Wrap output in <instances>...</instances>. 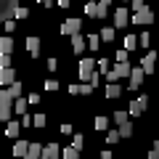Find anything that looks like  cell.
Here are the masks:
<instances>
[{"mask_svg": "<svg viewBox=\"0 0 159 159\" xmlns=\"http://www.w3.org/2000/svg\"><path fill=\"white\" fill-rule=\"evenodd\" d=\"M80 29H82V21H80V16H72V19H66V21L61 24V34H66V37H72V34H80Z\"/></svg>", "mask_w": 159, "mask_h": 159, "instance_id": "obj_1", "label": "cell"}, {"mask_svg": "<svg viewBox=\"0 0 159 159\" xmlns=\"http://www.w3.org/2000/svg\"><path fill=\"white\" fill-rule=\"evenodd\" d=\"M146 106H148V96H138V98H133L130 101V117H141L143 111H146Z\"/></svg>", "mask_w": 159, "mask_h": 159, "instance_id": "obj_2", "label": "cell"}, {"mask_svg": "<svg viewBox=\"0 0 159 159\" xmlns=\"http://www.w3.org/2000/svg\"><path fill=\"white\" fill-rule=\"evenodd\" d=\"M96 72V58H80V80H90V74Z\"/></svg>", "mask_w": 159, "mask_h": 159, "instance_id": "obj_3", "label": "cell"}, {"mask_svg": "<svg viewBox=\"0 0 159 159\" xmlns=\"http://www.w3.org/2000/svg\"><path fill=\"white\" fill-rule=\"evenodd\" d=\"M130 21H135V24H151L154 21L151 8H141V11H135V16H130Z\"/></svg>", "mask_w": 159, "mask_h": 159, "instance_id": "obj_4", "label": "cell"}, {"mask_svg": "<svg viewBox=\"0 0 159 159\" xmlns=\"http://www.w3.org/2000/svg\"><path fill=\"white\" fill-rule=\"evenodd\" d=\"M154 61H157V53H154V51H148L146 56L141 58V69H143V74H151V72H154Z\"/></svg>", "mask_w": 159, "mask_h": 159, "instance_id": "obj_5", "label": "cell"}, {"mask_svg": "<svg viewBox=\"0 0 159 159\" xmlns=\"http://www.w3.org/2000/svg\"><path fill=\"white\" fill-rule=\"evenodd\" d=\"M61 151H58V143H48L43 151H40V159H58Z\"/></svg>", "mask_w": 159, "mask_h": 159, "instance_id": "obj_6", "label": "cell"}, {"mask_svg": "<svg viewBox=\"0 0 159 159\" xmlns=\"http://www.w3.org/2000/svg\"><path fill=\"white\" fill-rule=\"evenodd\" d=\"M127 21H130V11H127V8H117V11H114V24L122 29Z\"/></svg>", "mask_w": 159, "mask_h": 159, "instance_id": "obj_7", "label": "cell"}, {"mask_svg": "<svg viewBox=\"0 0 159 159\" xmlns=\"http://www.w3.org/2000/svg\"><path fill=\"white\" fill-rule=\"evenodd\" d=\"M127 77H130V88L135 90V88H141V82H143V69H141V66L130 69V74H127Z\"/></svg>", "mask_w": 159, "mask_h": 159, "instance_id": "obj_8", "label": "cell"}, {"mask_svg": "<svg viewBox=\"0 0 159 159\" xmlns=\"http://www.w3.org/2000/svg\"><path fill=\"white\" fill-rule=\"evenodd\" d=\"M13 80H16V72H13L11 66H8V69H0V85H3V88H8Z\"/></svg>", "mask_w": 159, "mask_h": 159, "instance_id": "obj_9", "label": "cell"}, {"mask_svg": "<svg viewBox=\"0 0 159 159\" xmlns=\"http://www.w3.org/2000/svg\"><path fill=\"white\" fill-rule=\"evenodd\" d=\"M27 148H29V141H16V143H13V157H16V159H24Z\"/></svg>", "mask_w": 159, "mask_h": 159, "instance_id": "obj_10", "label": "cell"}, {"mask_svg": "<svg viewBox=\"0 0 159 159\" xmlns=\"http://www.w3.org/2000/svg\"><path fill=\"white\" fill-rule=\"evenodd\" d=\"M13 51V37L11 34H6V37H0V53H6V56H11Z\"/></svg>", "mask_w": 159, "mask_h": 159, "instance_id": "obj_11", "label": "cell"}, {"mask_svg": "<svg viewBox=\"0 0 159 159\" xmlns=\"http://www.w3.org/2000/svg\"><path fill=\"white\" fill-rule=\"evenodd\" d=\"M72 51L77 53V56H82V51H85V37H80V34H72Z\"/></svg>", "mask_w": 159, "mask_h": 159, "instance_id": "obj_12", "label": "cell"}, {"mask_svg": "<svg viewBox=\"0 0 159 159\" xmlns=\"http://www.w3.org/2000/svg\"><path fill=\"white\" fill-rule=\"evenodd\" d=\"M27 51L32 58H37V53H40V40L37 37H27Z\"/></svg>", "mask_w": 159, "mask_h": 159, "instance_id": "obj_13", "label": "cell"}, {"mask_svg": "<svg viewBox=\"0 0 159 159\" xmlns=\"http://www.w3.org/2000/svg\"><path fill=\"white\" fill-rule=\"evenodd\" d=\"M40 151H43V146L40 143H29L27 154H24V159H40Z\"/></svg>", "mask_w": 159, "mask_h": 159, "instance_id": "obj_14", "label": "cell"}, {"mask_svg": "<svg viewBox=\"0 0 159 159\" xmlns=\"http://www.w3.org/2000/svg\"><path fill=\"white\" fill-rule=\"evenodd\" d=\"M119 96H122V88L117 82H109L106 85V98H119Z\"/></svg>", "mask_w": 159, "mask_h": 159, "instance_id": "obj_15", "label": "cell"}, {"mask_svg": "<svg viewBox=\"0 0 159 159\" xmlns=\"http://www.w3.org/2000/svg\"><path fill=\"white\" fill-rule=\"evenodd\" d=\"M8 119H11V103L0 101V122H8Z\"/></svg>", "mask_w": 159, "mask_h": 159, "instance_id": "obj_16", "label": "cell"}, {"mask_svg": "<svg viewBox=\"0 0 159 159\" xmlns=\"http://www.w3.org/2000/svg\"><path fill=\"white\" fill-rule=\"evenodd\" d=\"M117 133H119V138H130V135H133V122H130V119H127V122H122Z\"/></svg>", "mask_w": 159, "mask_h": 159, "instance_id": "obj_17", "label": "cell"}, {"mask_svg": "<svg viewBox=\"0 0 159 159\" xmlns=\"http://www.w3.org/2000/svg\"><path fill=\"white\" fill-rule=\"evenodd\" d=\"M93 127H96L98 133H101V130H109V117H103V114H98V117H96V122H93Z\"/></svg>", "mask_w": 159, "mask_h": 159, "instance_id": "obj_18", "label": "cell"}, {"mask_svg": "<svg viewBox=\"0 0 159 159\" xmlns=\"http://www.w3.org/2000/svg\"><path fill=\"white\" fill-rule=\"evenodd\" d=\"M19 130H21V125H19L16 119L6 125V135H8V138H16V135H19Z\"/></svg>", "mask_w": 159, "mask_h": 159, "instance_id": "obj_19", "label": "cell"}, {"mask_svg": "<svg viewBox=\"0 0 159 159\" xmlns=\"http://www.w3.org/2000/svg\"><path fill=\"white\" fill-rule=\"evenodd\" d=\"M133 48H138V34H125V51L130 53Z\"/></svg>", "mask_w": 159, "mask_h": 159, "instance_id": "obj_20", "label": "cell"}, {"mask_svg": "<svg viewBox=\"0 0 159 159\" xmlns=\"http://www.w3.org/2000/svg\"><path fill=\"white\" fill-rule=\"evenodd\" d=\"M61 157L64 159H80V148H74V146H66L61 151Z\"/></svg>", "mask_w": 159, "mask_h": 159, "instance_id": "obj_21", "label": "cell"}, {"mask_svg": "<svg viewBox=\"0 0 159 159\" xmlns=\"http://www.w3.org/2000/svg\"><path fill=\"white\" fill-rule=\"evenodd\" d=\"M98 45H101L98 34H88V40H85V48H90V51H98Z\"/></svg>", "mask_w": 159, "mask_h": 159, "instance_id": "obj_22", "label": "cell"}, {"mask_svg": "<svg viewBox=\"0 0 159 159\" xmlns=\"http://www.w3.org/2000/svg\"><path fill=\"white\" fill-rule=\"evenodd\" d=\"M21 90H24L21 82H16V80H13L11 85H8V93H11V98H19V96H21Z\"/></svg>", "mask_w": 159, "mask_h": 159, "instance_id": "obj_23", "label": "cell"}, {"mask_svg": "<svg viewBox=\"0 0 159 159\" xmlns=\"http://www.w3.org/2000/svg\"><path fill=\"white\" fill-rule=\"evenodd\" d=\"M98 40H103V43H111V40H114V29H111V27L101 29V34H98Z\"/></svg>", "mask_w": 159, "mask_h": 159, "instance_id": "obj_24", "label": "cell"}, {"mask_svg": "<svg viewBox=\"0 0 159 159\" xmlns=\"http://www.w3.org/2000/svg\"><path fill=\"white\" fill-rule=\"evenodd\" d=\"M16 114H19V117H21V114H27V98H21V96L16 98Z\"/></svg>", "mask_w": 159, "mask_h": 159, "instance_id": "obj_25", "label": "cell"}, {"mask_svg": "<svg viewBox=\"0 0 159 159\" xmlns=\"http://www.w3.org/2000/svg\"><path fill=\"white\" fill-rule=\"evenodd\" d=\"M96 66H98V74H106L109 72V58H96Z\"/></svg>", "mask_w": 159, "mask_h": 159, "instance_id": "obj_26", "label": "cell"}, {"mask_svg": "<svg viewBox=\"0 0 159 159\" xmlns=\"http://www.w3.org/2000/svg\"><path fill=\"white\" fill-rule=\"evenodd\" d=\"M45 122H48L45 114H34V117H32V125L34 127H45Z\"/></svg>", "mask_w": 159, "mask_h": 159, "instance_id": "obj_27", "label": "cell"}, {"mask_svg": "<svg viewBox=\"0 0 159 159\" xmlns=\"http://www.w3.org/2000/svg\"><path fill=\"white\" fill-rule=\"evenodd\" d=\"M127 119H130L127 111H114V122H117V125H122V122H127Z\"/></svg>", "mask_w": 159, "mask_h": 159, "instance_id": "obj_28", "label": "cell"}, {"mask_svg": "<svg viewBox=\"0 0 159 159\" xmlns=\"http://www.w3.org/2000/svg\"><path fill=\"white\" fill-rule=\"evenodd\" d=\"M148 43H151V34H148V32L138 34V45H141V48H148Z\"/></svg>", "mask_w": 159, "mask_h": 159, "instance_id": "obj_29", "label": "cell"}, {"mask_svg": "<svg viewBox=\"0 0 159 159\" xmlns=\"http://www.w3.org/2000/svg\"><path fill=\"white\" fill-rule=\"evenodd\" d=\"M77 93H80V96H90V93H93V85L82 82V85H77Z\"/></svg>", "mask_w": 159, "mask_h": 159, "instance_id": "obj_30", "label": "cell"}, {"mask_svg": "<svg viewBox=\"0 0 159 159\" xmlns=\"http://www.w3.org/2000/svg\"><path fill=\"white\" fill-rule=\"evenodd\" d=\"M85 13H88V16H96V19H98V3H88V6H85Z\"/></svg>", "mask_w": 159, "mask_h": 159, "instance_id": "obj_31", "label": "cell"}, {"mask_svg": "<svg viewBox=\"0 0 159 159\" xmlns=\"http://www.w3.org/2000/svg\"><path fill=\"white\" fill-rule=\"evenodd\" d=\"M82 143H85V138H82V133H77V135L72 138V146L74 148H82Z\"/></svg>", "mask_w": 159, "mask_h": 159, "instance_id": "obj_32", "label": "cell"}, {"mask_svg": "<svg viewBox=\"0 0 159 159\" xmlns=\"http://www.w3.org/2000/svg\"><path fill=\"white\" fill-rule=\"evenodd\" d=\"M13 16H16V19H27V16H29V11H27L24 6H21V8H13Z\"/></svg>", "mask_w": 159, "mask_h": 159, "instance_id": "obj_33", "label": "cell"}, {"mask_svg": "<svg viewBox=\"0 0 159 159\" xmlns=\"http://www.w3.org/2000/svg\"><path fill=\"white\" fill-rule=\"evenodd\" d=\"M8 66H11V56L0 53V69H8Z\"/></svg>", "mask_w": 159, "mask_h": 159, "instance_id": "obj_34", "label": "cell"}, {"mask_svg": "<svg viewBox=\"0 0 159 159\" xmlns=\"http://www.w3.org/2000/svg\"><path fill=\"white\" fill-rule=\"evenodd\" d=\"M45 90L56 93V90H58V82H56V80H45Z\"/></svg>", "mask_w": 159, "mask_h": 159, "instance_id": "obj_35", "label": "cell"}, {"mask_svg": "<svg viewBox=\"0 0 159 159\" xmlns=\"http://www.w3.org/2000/svg\"><path fill=\"white\" fill-rule=\"evenodd\" d=\"M127 58H130V53H127L125 48H119L117 51V61H127Z\"/></svg>", "mask_w": 159, "mask_h": 159, "instance_id": "obj_36", "label": "cell"}, {"mask_svg": "<svg viewBox=\"0 0 159 159\" xmlns=\"http://www.w3.org/2000/svg\"><path fill=\"white\" fill-rule=\"evenodd\" d=\"M117 141H119V133H117V130H111V133L106 135V143H117Z\"/></svg>", "mask_w": 159, "mask_h": 159, "instance_id": "obj_37", "label": "cell"}, {"mask_svg": "<svg viewBox=\"0 0 159 159\" xmlns=\"http://www.w3.org/2000/svg\"><path fill=\"white\" fill-rule=\"evenodd\" d=\"M148 159H159V143H154L151 151H148Z\"/></svg>", "mask_w": 159, "mask_h": 159, "instance_id": "obj_38", "label": "cell"}, {"mask_svg": "<svg viewBox=\"0 0 159 159\" xmlns=\"http://www.w3.org/2000/svg\"><path fill=\"white\" fill-rule=\"evenodd\" d=\"M13 29H16V21H13V19H6V32H8V34H11V32H13Z\"/></svg>", "mask_w": 159, "mask_h": 159, "instance_id": "obj_39", "label": "cell"}, {"mask_svg": "<svg viewBox=\"0 0 159 159\" xmlns=\"http://www.w3.org/2000/svg\"><path fill=\"white\" fill-rule=\"evenodd\" d=\"M40 101H43V98H40V96H37V93H32V96H29V98H27V103H34V106H37V103H40Z\"/></svg>", "mask_w": 159, "mask_h": 159, "instance_id": "obj_40", "label": "cell"}, {"mask_svg": "<svg viewBox=\"0 0 159 159\" xmlns=\"http://www.w3.org/2000/svg\"><path fill=\"white\" fill-rule=\"evenodd\" d=\"M141 8H146V3L143 0H133V11H141Z\"/></svg>", "mask_w": 159, "mask_h": 159, "instance_id": "obj_41", "label": "cell"}, {"mask_svg": "<svg viewBox=\"0 0 159 159\" xmlns=\"http://www.w3.org/2000/svg\"><path fill=\"white\" fill-rule=\"evenodd\" d=\"M48 69H51V72H56V69H58V61H56V58H48Z\"/></svg>", "mask_w": 159, "mask_h": 159, "instance_id": "obj_42", "label": "cell"}, {"mask_svg": "<svg viewBox=\"0 0 159 159\" xmlns=\"http://www.w3.org/2000/svg\"><path fill=\"white\" fill-rule=\"evenodd\" d=\"M61 133H64V135H69V133H72V125H69V122H64V125H61Z\"/></svg>", "mask_w": 159, "mask_h": 159, "instance_id": "obj_43", "label": "cell"}, {"mask_svg": "<svg viewBox=\"0 0 159 159\" xmlns=\"http://www.w3.org/2000/svg\"><path fill=\"white\" fill-rule=\"evenodd\" d=\"M98 6H103V8H109V6H111V0H101V3H98Z\"/></svg>", "mask_w": 159, "mask_h": 159, "instance_id": "obj_44", "label": "cell"}, {"mask_svg": "<svg viewBox=\"0 0 159 159\" xmlns=\"http://www.w3.org/2000/svg\"><path fill=\"white\" fill-rule=\"evenodd\" d=\"M69 3H72V0H58V6H61V8H66Z\"/></svg>", "mask_w": 159, "mask_h": 159, "instance_id": "obj_45", "label": "cell"}, {"mask_svg": "<svg viewBox=\"0 0 159 159\" xmlns=\"http://www.w3.org/2000/svg\"><path fill=\"white\" fill-rule=\"evenodd\" d=\"M40 3H43V6H53V0H40Z\"/></svg>", "mask_w": 159, "mask_h": 159, "instance_id": "obj_46", "label": "cell"}, {"mask_svg": "<svg viewBox=\"0 0 159 159\" xmlns=\"http://www.w3.org/2000/svg\"><path fill=\"white\" fill-rule=\"evenodd\" d=\"M122 3H125V0H122Z\"/></svg>", "mask_w": 159, "mask_h": 159, "instance_id": "obj_47", "label": "cell"}]
</instances>
